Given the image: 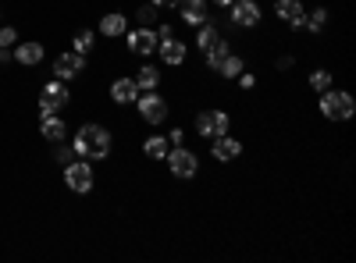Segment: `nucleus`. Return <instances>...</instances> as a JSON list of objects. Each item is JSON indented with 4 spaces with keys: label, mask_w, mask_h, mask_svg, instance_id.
<instances>
[{
    "label": "nucleus",
    "mask_w": 356,
    "mask_h": 263,
    "mask_svg": "<svg viewBox=\"0 0 356 263\" xmlns=\"http://www.w3.org/2000/svg\"><path fill=\"white\" fill-rule=\"evenodd\" d=\"M75 157L82 160H107L111 157V132L104 125H82L75 132V142H72Z\"/></svg>",
    "instance_id": "nucleus-1"
},
{
    "label": "nucleus",
    "mask_w": 356,
    "mask_h": 263,
    "mask_svg": "<svg viewBox=\"0 0 356 263\" xmlns=\"http://www.w3.org/2000/svg\"><path fill=\"white\" fill-rule=\"evenodd\" d=\"M321 96V114L328 118L332 125H342V121H353V114H356V100L346 93V90H324V93H317Z\"/></svg>",
    "instance_id": "nucleus-2"
},
{
    "label": "nucleus",
    "mask_w": 356,
    "mask_h": 263,
    "mask_svg": "<svg viewBox=\"0 0 356 263\" xmlns=\"http://www.w3.org/2000/svg\"><path fill=\"white\" fill-rule=\"evenodd\" d=\"M164 160H168L171 178H178V182H193L200 174V157L189 150V146H171Z\"/></svg>",
    "instance_id": "nucleus-3"
},
{
    "label": "nucleus",
    "mask_w": 356,
    "mask_h": 263,
    "mask_svg": "<svg viewBox=\"0 0 356 263\" xmlns=\"http://www.w3.org/2000/svg\"><path fill=\"white\" fill-rule=\"evenodd\" d=\"M228 125H232V114L221 110V107H207V110H200V114H196V121H193V128H196L200 139H218V135L228 132Z\"/></svg>",
    "instance_id": "nucleus-4"
},
{
    "label": "nucleus",
    "mask_w": 356,
    "mask_h": 263,
    "mask_svg": "<svg viewBox=\"0 0 356 263\" xmlns=\"http://www.w3.org/2000/svg\"><path fill=\"white\" fill-rule=\"evenodd\" d=\"M136 110H139L143 125H164V121H168V114H171L168 100H164L157 90H150V93H139V100H136Z\"/></svg>",
    "instance_id": "nucleus-5"
},
{
    "label": "nucleus",
    "mask_w": 356,
    "mask_h": 263,
    "mask_svg": "<svg viewBox=\"0 0 356 263\" xmlns=\"http://www.w3.org/2000/svg\"><path fill=\"white\" fill-rule=\"evenodd\" d=\"M65 185L79 196H86L89 189H93V167H89V160L75 157L72 164H65Z\"/></svg>",
    "instance_id": "nucleus-6"
},
{
    "label": "nucleus",
    "mask_w": 356,
    "mask_h": 263,
    "mask_svg": "<svg viewBox=\"0 0 356 263\" xmlns=\"http://www.w3.org/2000/svg\"><path fill=\"white\" fill-rule=\"evenodd\" d=\"M68 100H72V93L65 90V82L61 78H50L43 85V93H40V114H57L61 107H68Z\"/></svg>",
    "instance_id": "nucleus-7"
},
{
    "label": "nucleus",
    "mask_w": 356,
    "mask_h": 263,
    "mask_svg": "<svg viewBox=\"0 0 356 263\" xmlns=\"http://www.w3.org/2000/svg\"><path fill=\"white\" fill-rule=\"evenodd\" d=\"M125 43H129L132 53L150 57V53H157V28H150V25H136V28H129V33H125Z\"/></svg>",
    "instance_id": "nucleus-8"
},
{
    "label": "nucleus",
    "mask_w": 356,
    "mask_h": 263,
    "mask_svg": "<svg viewBox=\"0 0 356 263\" xmlns=\"http://www.w3.org/2000/svg\"><path fill=\"white\" fill-rule=\"evenodd\" d=\"M228 8H232V25H235V28H257L260 18H264V11H260L257 0H232Z\"/></svg>",
    "instance_id": "nucleus-9"
},
{
    "label": "nucleus",
    "mask_w": 356,
    "mask_h": 263,
    "mask_svg": "<svg viewBox=\"0 0 356 263\" xmlns=\"http://www.w3.org/2000/svg\"><path fill=\"white\" fill-rule=\"evenodd\" d=\"M275 15H278V22L292 25L296 33L307 28V4L303 0H275Z\"/></svg>",
    "instance_id": "nucleus-10"
},
{
    "label": "nucleus",
    "mask_w": 356,
    "mask_h": 263,
    "mask_svg": "<svg viewBox=\"0 0 356 263\" xmlns=\"http://www.w3.org/2000/svg\"><path fill=\"white\" fill-rule=\"evenodd\" d=\"M82 68H86V53L68 50V53H57V57H54V78H61V82L82 75Z\"/></svg>",
    "instance_id": "nucleus-11"
},
{
    "label": "nucleus",
    "mask_w": 356,
    "mask_h": 263,
    "mask_svg": "<svg viewBox=\"0 0 356 263\" xmlns=\"http://www.w3.org/2000/svg\"><path fill=\"white\" fill-rule=\"evenodd\" d=\"M239 153H243V142L235 139V135H218V139H211V157L218 160V164H232V160H239Z\"/></svg>",
    "instance_id": "nucleus-12"
},
{
    "label": "nucleus",
    "mask_w": 356,
    "mask_h": 263,
    "mask_svg": "<svg viewBox=\"0 0 356 263\" xmlns=\"http://www.w3.org/2000/svg\"><path fill=\"white\" fill-rule=\"evenodd\" d=\"M157 53L164 57V65H168V68H182V65H186V57H189V46H186L182 40L168 36V40H157Z\"/></svg>",
    "instance_id": "nucleus-13"
},
{
    "label": "nucleus",
    "mask_w": 356,
    "mask_h": 263,
    "mask_svg": "<svg viewBox=\"0 0 356 263\" xmlns=\"http://www.w3.org/2000/svg\"><path fill=\"white\" fill-rule=\"evenodd\" d=\"M178 18L186 25L200 28L203 22H211V11H207V0H178Z\"/></svg>",
    "instance_id": "nucleus-14"
},
{
    "label": "nucleus",
    "mask_w": 356,
    "mask_h": 263,
    "mask_svg": "<svg viewBox=\"0 0 356 263\" xmlns=\"http://www.w3.org/2000/svg\"><path fill=\"white\" fill-rule=\"evenodd\" d=\"M43 43H36V40H25V43H18L15 46V61L22 65V68H36L40 61H43Z\"/></svg>",
    "instance_id": "nucleus-15"
},
{
    "label": "nucleus",
    "mask_w": 356,
    "mask_h": 263,
    "mask_svg": "<svg viewBox=\"0 0 356 263\" xmlns=\"http://www.w3.org/2000/svg\"><path fill=\"white\" fill-rule=\"evenodd\" d=\"M111 100H114V103H136V100H139L136 78H129V75L114 78V82H111Z\"/></svg>",
    "instance_id": "nucleus-16"
},
{
    "label": "nucleus",
    "mask_w": 356,
    "mask_h": 263,
    "mask_svg": "<svg viewBox=\"0 0 356 263\" xmlns=\"http://www.w3.org/2000/svg\"><path fill=\"white\" fill-rule=\"evenodd\" d=\"M100 33H104L107 40L125 36V33H129V18H125L122 11H107V15L100 18Z\"/></svg>",
    "instance_id": "nucleus-17"
},
{
    "label": "nucleus",
    "mask_w": 356,
    "mask_h": 263,
    "mask_svg": "<svg viewBox=\"0 0 356 263\" xmlns=\"http://www.w3.org/2000/svg\"><path fill=\"white\" fill-rule=\"evenodd\" d=\"M228 53H232V46H228V40H225V36H218V40H214L211 46H207V50H203V61H207V68H211V71H214V68H218V65L225 61V57H228Z\"/></svg>",
    "instance_id": "nucleus-18"
},
{
    "label": "nucleus",
    "mask_w": 356,
    "mask_h": 263,
    "mask_svg": "<svg viewBox=\"0 0 356 263\" xmlns=\"http://www.w3.org/2000/svg\"><path fill=\"white\" fill-rule=\"evenodd\" d=\"M40 132H43V139H50V142H61V139L68 135V125H65L61 118H57V114H43Z\"/></svg>",
    "instance_id": "nucleus-19"
},
{
    "label": "nucleus",
    "mask_w": 356,
    "mask_h": 263,
    "mask_svg": "<svg viewBox=\"0 0 356 263\" xmlns=\"http://www.w3.org/2000/svg\"><path fill=\"white\" fill-rule=\"evenodd\" d=\"M132 78H136V85H139V93H150V90H157V85H161V68L143 65Z\"/></svg>",
    "instance_id": "nucleus-20"
},
{
    "label": "nucleus",
    "mask_w": 356,
    "mask_h": 263,
    "mask_svg": "<svg viewBox=\"0 0 356 263\" xmlns=\"http://www.w3.org/2000/svg\"><path fill=\"white\" fill-rule=\"evenodd\" d=\"M168 150H171L168 135H150V139L143 142V153L150 157V160H164V157H168Z\"/></svg>",
    "instance_id": "nucleus-21"
},
{
    "label": "nucleus",
    "mask_w": 356,
    "mask_h": 263,
    "mask_svg": "<svg viewBox=\"0 0 356 263\" xmlns=\"http://www.w3.org/2000/svg\"><path fill=\"white\" fill-rule=\"evenodd\" d=\"M243 68H246L243 57H239V53H228V57H225V61H221L214 71H218L221 78H239V75H243Z\"/></svg>",
    "instance_id": "nucleus-22"
},
{
    "label": "nucleus",
    "mask_w": 356,
    "mask_h": 263,
    "mask_svg": "<svg viewBox=\"0 0 356 263\" xmlns=\"http://www.w3.org/2000/svg\"><path fill=\"white\" fill-rule=\"evenodd\" d=\"M218 36H221V28H218L214 22H203V25H200V33H196V50L203 53V50L211 46V43H214Z\"/></svg>",
    "instance_id": "nucleus-23"
},
{
    "label": "nucleus",
    "mask_w": 356,
    "mask_h": 263,
    "mask_svg": "<svg viewBox=\"0 0 356 263\" xmlns=\"http://www.w3.org/2000/svg\"><path fill=\"white\" fill-rule=\"evenodd\" d=\"M307 82H310V90H314V93H324V90H332V85H335V78H332L328 68H317Z\"/></svg>",
    "instance_id": "nucleus-24"
},
{
    "label": "nucleus",
    "mask_w": 356,
    "mask_h": 263,
    "mask_svg": "<svg viewBox=\"0 0 356 263\" xmlns=\"http://www.w3.org/2000/svg\"><path fill=\"white\" fill-rule=\"evenodd\" d=\"M324 25H328V11H324V8L307 11V28H310L314 36H321V33H324Z\"/></svg>",
    "instance_id": "nucleus-25"
},
{
    "label": "nucleus",
    "mask_w": 356,
    "mask_h": 263,
    "mask_svg": "<svg viewBox=\"0 0 356 263\" xmlns=\"http://www.w3.org/2000/svg\"><path fill=\"white\" fill-rule=\"evenodd\" d=\"M72 43H75V53H89V50L97 46V33H93V28H82Z\"/></svg>",
    "instance_id": "nucleus-26"
},
{
    "label": "nucleus",
    "mask_w": 356,
    "mask_h": 263,
    "mask_svg": "<svg viewBox=\"0 0 356 263\" xmlns=\"http://www.w3.org/2000/svg\"><path fill=\"white\" fill-rule=\"evenodd\" d=\"M157 15H161V8H157V4H150V0H146L143 8H136V18H139V25H150V28H154Z\"/></svg>",
    "instance_id": "nucleus-27"
},
{
    "label": "nucleus",
    "mask_w": 356,
    "mask_h": 263,
    "mask_svg": "<svg viewBox=\"0 0 356 263\" xmlns=\"http://www.w3.org/2000/svg\"><path fill=\"white\" fill-rule=\"evenodd\" d=\"M15 43H18V33H15L11 25H4V28H0V46H8V50H11Z\"/></svg>",
    "instance_id": "nucleus-28"
},
{
    "label": "nucleus",
    "mask_w": 356,
    "mask_h": 263,
    "mask_svg": "<svg viewBox=\"0 0 356 263\" xmlns=\"http://www.w3.org/2000/svg\"><path fill=\"white\" fill-rule=\"evenodd\" d=\"M54 160H57V164L65 167V164H72V160H75V150H72V146H61V150L54 153Z\"/></svg>",
    "instance_id": "nucleus-29"
},
{
    "label": "nucleus",
    "mask_w": 356,
    "mask_h": 263,
    "mask_svg": "<svg viewBox=\"0 0 356 263\" xmlns=\"http://www.w3.org/2000/svg\"><path fill=\"white\" fill-rule=\"evenodd\" d=\"M239 85H243L246 93H250V90H257V75H253V71H243V75H239Z\"/></svg>",
    "instance_id": "nucleus-30"
},
{
    "label": "nucleus",
    "mask_w": 356,
    "mask_h": 263,
    "mask_svg": "<svg viewBox=\"0 0 356 263\" xmlns=\"http://www.w3.org/2000/svg\"><path fill=\"white\" fill-rule=\"evenodd\" d=\"M168 142H171V146H182V142H186V132H182V128H171V132H168Z\"/></svg>",
    "instance_id": "nucleus-31"
},
{
    "label": "nucleus",
    "mask_w": 356,
    "mask_h": 263,
    "mask_svg": "<svg viewBox=\"0 0 356 263\" xmlns=\"http://www.w3.org/2000/svg\"><path fill=\"white\" fill-rule=\"evenodd\" d=\"M150 4H157L164 11V8H178V0H150Z\"/></svg>",
    "instance_id": "nucleus-32"
},
{
    "label": "nucleus",
    "mask_w": 356,
    "mask_h": 263,
    "mask_svg": "<svg viewBox=\"0 0 356 263\" xmlns=\"http://www.w3.org/2000/svg\"><path fill=\"white\" fill-rule=\"evenodd\" d=\"M278 68H282V71H289V68H292V57H289V53H285V57H278Z\"/></svg>",
    "instance_id": "nucleus-33"
},
{
    "label": "nucleus",
    "mask_w": 356,
    "mask_h": 263,
    "mask_svg": "<svg viewBox=\"0 0 356 263\" xmlns=\"http://www.w3.org/2000/svg\"><path fill=\"white\" fill-rule=\"evenodd\" d=\"M8 61H11V50H8V46H0V65H8Z\"/></svg>",
    "instance_id": "nucleus-34"
},
{
    "label": "nucleus",
    "mask_w": 356,
    "mask_h": 263,
    "mask_svg": "<svg viewBox=\"0 0 356 263\" xmlns=\"http://www.w3.org/2000/svg\"><path fill=\"white\" fill-rule=\"evenodd\" d=\"M214 4H218V8H228V4H232V0H214Z\"/></svg>",
    "instance_id": "nucleus-35"
}]
</instances>
